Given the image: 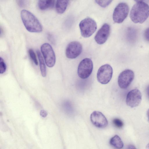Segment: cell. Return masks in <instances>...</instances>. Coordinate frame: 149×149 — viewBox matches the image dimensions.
<instances>
[{
  "label": "cell",
  "mask_w": 149,
  "mask_h": 149,
  "mask_svg": "<svg viewBox=\"0 0 149 149\" xmlns=\"http://www.w3.org/2000/svg\"><path fill=\"white\" fill-rule=\"evenodd\" d=\"M22 20L26 30L31 32L40 33L42 30V26L36 17L25 10L21 12Z\"/></svg>",
  "instance_id": "cell-2"
},
{
  "label": "cell",
  "mask_w": 149,
  "mask_h": 149,
  "mask_svg": "<svg viewBox=\"0 0 149 149\" xmlns=\"http://www.w3.org/2000/svg\"><path fill=\"white\" fill-rule=\"evenodd\" d=\"M79 26L81 35L84 38L91 36L95 32L97 28L96 22L90 17L81 20L79 23Z\"/></svg>",
  "instance_id": "cell-3"
},
{
  "label": "cell",
  "mask_w": 149,
  "mask_h": 149,
  "mask_svg": "<svg viewBox=\"0 0 149 149\" xmlns=\"http://www.w3.org/2000/svg\"><path fill=\"white\" fill-rule=\"evenodd\" d=\"M40 49L47 65L49 68L53 67L55 63L56 56L51 46L45 43L42 45Z\"/></svg>",
  "instance_id": "cell-5"
},
{
  "label": "cell",
  "mask_w": 149,
  "mask_h": 149,
  "mask_svg": "<svg viewBox=\"0 0 149 149\" xmlns=\"http://www.w3.org/2000/svg\"><path fill=\"white\" fill-rule=\"evenodd\" d=\"M47 38L51 42L54 43V39L52 35L50 34L49 33L48 34Z\"/></svg>",
  "instance_id": "cell-24"
},
{
  "label": "cell",
  "mask_w": 149,
  "mask_h": 149,
  "mask_svg": "<svg viewBox=\"0 0 149 149\" xmlns=\"http://www.w3.org/2000/svg\"><path fill=\"white\" fill-rule=\"evenodd\" d=\"M28 52L31 59L36 65H38V61L33 50L32 49H30L29 50Z\"/></svg>",
  "instance_id": "cell-18"
},
{
  "label": "cell",
  "mask_w": 149,
  "mask_h": 149,
  "mask_svg": "<svg viewBox=\"0 0 149 149\" xmlns=\"http://www.w3.org/2000/svg\"><path fill=\"white\" fill-rule=\"evenodd\" d=\"M110 31V25L107 23L104 24L98 31L95 37L96 42L100 45L105 43L109 36Z\"/></svg>",
  "instance_id": "cell-12"
},
{
  "label": "cell",
  "mask_w": 149,
  "mask_h": 149,
  "mask_svg": "<svg viewBox=\"0 0 149 149\" xmlns=\"http://www.w3.org/2000/svg\"><path fill=\"white\" fill-rule=\"evenodd\" d=\"M27 1L18 0L17 1L18 5L21 7H23L26 6L27 3Z\"/></svg>",
  "instance_id": "cell-21"
},
{
  "label": "cell",
  "mask_w": 149,
  "mask_h": 149,
  "mask_svg": "<svg viewBox=\"0 0 149 149\" xmlns=\"http://www.w3.org/2000/svg\"><path fill=\"white\" fill-rule=\"evenodd\" d=\"M55 1L53 0H39L38 2V6L41 10L51 9L54 6Z\"/></svg>",
  "instance_id": "cell-14"
},
{
  "label": "cell",
  "mask_w": 149,
  "mask_h": 149,
  "mask_svg": "<svg viewBox=\"0 0 149 149\" xmlns=\"http://www.w3.org/2000/svg\"><path fill=\"white\" fill-rule=\"evenodd\" d=\"M68 0H57L55 8L56 12L59 14L63 13L65 10L68 6Z\"/></svg>",
  "instance_id": "cell-15"
},
{
  "label": "cell",
  "mask_w": 149,
  "mask_h": 149,
  "mask_svg": "<svg viewBox=\"0 0 149 149\" xmlns=\"http://www.w3.org/2000/svg\"><path fill=\"white\" fill-rule=\"evenodd\" d=\"M82 50V46L80 43L76 41L72 42L66 47V56L69 58H75L80 55Z\"/></svg>",
  "instance_id": "cell-10"
},
{
  "label": "cell",
  "mask_w": 149,
  "mask_h": 149,
  "mask_svg": "<svg viewBox=\"0 0 149 149\" xmlns=\"http://www.w3.org/2000/svg\"><path fill=\"white\" fill-rule=\"evenodd\" d=\"M93 68L92 60L88 58L83 59L79 63L78 67L77 73L81 78H88L91 74Z\"/></svg>",
  "instance_id": "cell-6"
},
{
  "label": "cell",
  "mask_w": 149,
  "mask_h": 149,
  "mask_svg": "<svg viewBox=\"0 0 149 149\" xmlns=\"http://www.w3.org/2000/svg\"><path fill=\"white\" fill-rule=\"evenodd\" d=\"M147 116L149 121V109L148 110L147 112Z\"/></svg>",
  "instance_id": "cell-27"
},
{
  "label": "cell",
  "mask_w": 149,
  "mask_h": 149,
  "mask_svg": "<svg viewBox=\"0 0 149 149\" xmlns=\"http://www.w3.org/2000/svg\"><path fill=\"white\" fill-rule=\"evenodd\" d=\"M112 67L106 64L101 66L98 69L97 74V81L102 84H106L111 80L113 75Z\"/></svg>",
  "instance_id": "cell-7"
},
{
  "label": "cell",
  "mask_w": 149,
  "mask_h": 149,
  "mask_svg": "<svg viewBox=\"0 0 149 149\" xmlns=\"http://www.w3.org/2000/svg\"><path fill=\"white\" fill-rule=\"evenodd\" d=\"M144 36L146 39L149 42V27L145 30L144 32Z\"/></svg>",
  "instance_id": "cell-22"
},
{
  "label": "cell",
  "mask_w": 149,
  "mask_h": 149,
  "mask_svg": "<svg viewBox=\"0 0 149 149\" xmlns=\"http://www.w3.org/2000/svg\"><path fill=\"white\" fill-rule=\"evenodd\" d=\"M40 115L43 117H45L47 115V112L44 110H41L40 112Z\"/></svg>",
  "instance_id": "cell-23"
},
{
  "label": "cell",
  "mask_w": 149,
  "mask_h": 149,
  "mask_svg": "<svg viewBox=\"0 0 149 149\" xmlns=\"http://www.w3.org/2000/svg\"><path fill=\"white\" fill-rule=\"evenodd\" d=\"M142 95L140 91L137 89H133L127 93L126 98V103L131 108L138 106L141 102Z\"/></svg>",
  "instance_id": "cell-9"
},
{
  "label": "cell",
  "mask_w": 149,
  "mask_h": 149,
  "mask_svg": "<svg viewBox=\"0 0 149 149\" xmlns=\"http://www.w3.org/2000/svg\"><path fill=\"white\" fill-rule=\"evenodd\" d=\"M109 143L112 146L116 149H121L124 146L123 141L117 135H115L110 139Z\"/></svg>",
  "instance_id": "cell-13"
},
{
  "label": "cell",
  "mask_w": 149,
  "mask_h": 149,
  "mask_svg": "<svg viewBox=\"0 0 149 149\" xmlns=\"http://www.w3.org/2000/svg\"><path fill=\"white\" fill-rule=\"evenodd\" d=\"M127 149H136L135 146L132 144H130L128 145Z\"/></svg>",
  "instance_id": "cell-25"
},
{
  "label": "cell",
  "mask_w": 149,
  "mask_h": 149,
  "mask_svg": "<svg viewBox=\"0 0 149 149\" xmlns=\"http://www.w3.org/2000/svg\"><path fill=\"white\" fill-rule=\"evenodd\" d=\"M112 122L114 125L118 128H121L124 125L123 122L120 119L118 118L113 119Z\"/></svg>",
  "instance_id": "cell-17"
},
{
  "label": "cell",
  "mask_w": 149,
  "mask_h": 149,
  "mask_svg": "<svg viewBox=\"0 0 149 149\" xmlns=\"http://www.w3.org/2000/svg\"><path fill=\"white\" fill-rule=\"evenodd\" d=\"M146 148V149H149V143L147 144Z\"/></svg>",
  "instance_id": "cell-28"
},
{
  "label": "cell",
  "mask_w": 149,
  "mask_h": 149,
  "mask_svg": "<svg viewBox=\"0 0 149 149\" xmlns=\"http://www.w3.org/2000/svg\"><path fill=\"white\" fill-rule=\"evenodd\" d=\"M6 65L3 59L1 57L0 58V73H3L6 71Z\"/></svg>",
  "instance_id": "cell-19"
},
{
  "label": "cell",
  "mask_w": 149,
  "mask_h": 149,
  "mask_svg": "<svg viewBox=\"0 0 149 149\" xmlns=\"http://www.w3.org/2000/svg\"><path fill=\"white\" fill-rule=\"evenodd\" d=\"M40 63V69L42 76L45 77L46 76V70L45 61L40 52L38 50L36 51Z\"/></svg>",
  "instance_id": "cell-16"
},
{
  "label": "cell",
  "mask_w": 149,
  "mask_h": 149,
  "mask_svg": "<svg viewBox=\"0 0 149 149\" xmlns=\"http://www.w3.org/2000/svg\"><path fill=\"white\" fill-rule=\"evenodd\" d=\"M149 16V6L145 2L137 1L133 6L130 11V17L135 23H142Z\"/></svg>",
  "instance_id": "cell-1"
},
{
  "label": "cell",
  "mask_w": 149,
  "mask_h": 149,
  "mask_svg": "<svg viewBox=\"0 0 149 149\" xmlns=\"http://www.w3.org/2000/svg\"><path fill=\"white\" fill-rule=\"evenodd\" d=\"M134 78L133 72L130 69H126L121 72L118 78V84L121 88H127L130 85Z\"/></svg>",
  "instance_id": "cell-8"
},
{
  "label": "cell",
  "mask_w": 149,
  "mask_h": 149,
  "mask_svg": "<svg viewBox=\"0 0 149 149\" xmlns=\"http://www.w3.org/2000/svg\"><path fill=\"white\" fill-rule=\"evenodd\" d=\"M96 2L102 7H106L108 6L112 1L111 0H96Z\"/></svg>",
  "instance_id": "cell-20"
},
{
  "label": "cell",
  "mask_w": 149,
  "mask_h": 149,
  "mask_svg": "<svg viewBox=\"0 0 149 149\" xmlns=\"http://www.w3.org/2000/svg\"><path fill=\"white\" fill-rule=\"evenodd\" d=\"M90 119L92 124L99 128H104L108 125V121L103 114L98 111H94L91 115Z\"/></svg>",
  "instance_id": "cell-11"
},
{
  "label": "cell",
  "mask_w": 149,
  "mask_h": 149,
  "mask_svg": "<svg viewBox=\"0 0 149 149\" xmlns=\"http://www.w3.org/2000/svg\"><path fill=\"white\" fill-rule=\"evenodd\" d=\"M129 10V7L124 2L119 3L115 8L113 15V20L118 23L122 22L127 17Z\"/></svg>",
  "instance_id": "cell-4"
},
{
  "label": "cell",
  "mask_w": 149,
  "mask_h": 149,
  "mask_svg": "<svg viewBox=\"0 0 149 149\" xmlns=\"http://www.w3.org/2000/svg\"><path fill=\"white\" fill-rule=\"evenodd\" d=\"M147 94L149 99V85L148 86L147 88Z\"/></svg>",
  "instance_id": "cell-26"
}]
</instances>
